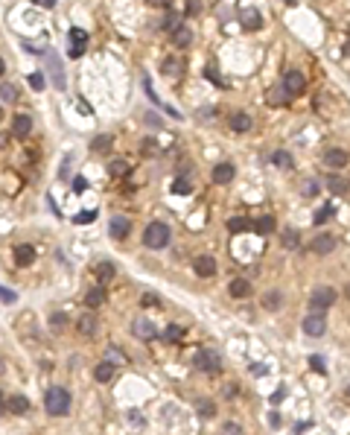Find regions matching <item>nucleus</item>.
<instances>
[{
  "label": "nucleus",
  "mask_w": 350,
  "mask_h": 435,
  "mask_svg": "<svg viewBox=\"0 0 350 435\" xmlns=\"http://www.w3.org/2000/svg\"><path fill=\"white\" fill-rule=\"evenodd\" d=\"M44 406H47V415H53V418L67 415L70 412V391L67 388H61V386H53L50 391H47Z\"/></svg>",
  "instance_id": "obj_1"
},
{
  "label": "nucleus",
  "mask_w": 350,
  "mask_h": 435,
  "mask_svg": "<svg viewBox=\"0 0 350 435\" xmlns=\"http://www.w3.org/2000/svg\"><path fill=\"white\" fill-rule=\"evenodd\" d=\"M193 362H196V368L198 371H204V374H216V371H222V356L213 351V348H201Z\"/></svg>",
  "instance_id": "obj_2"
},
{
  "label": "nucleus",
  "mask_w": 350,
  "mask_h": 435,
  "mask_svg": "<svg viewBox=\"0 0 350 435\" xmlns=\"http://www.w3.org/2000/svg\"><path fill=\"white\" fill-rule=\"evenodd\" d=\"M143 243L149 248H163V246H169V228L163 222H152L146 231H143Z\"/></svg>",
  "instance_id": "obj_3"
},
{
  "label": "nucleus",
  "mask_w": 350,
  "mask_h": 435,
  "mask_svg": "<svg viewBox=\"0 0 350 435\" xmlns=\"http://www.w3.org/2000/svg\"><path fill=\"white\" fill-rule=\"evenodd\" d=\"M336 289H330V286H318V289H312V295H309V307H312L315 313H321V310H327V307L336 304Z\"/></svg>",
  "instance_id": "obj_4"
},
{
  "label": "nucleus",
  "mask_w": 350,
  "mask_h": 435,
  "mask_svg": "<svg viewBox=\"0 0 350 435\" xmlns=\"http://www.w3.org/2000/svg\"><path fill=\"white\" fill-rule=\"evenodd\" d=\"M283 88H286V94L289 96H301L306 91V79H303L301 71H289L283 76Z\"/></svg>",
  "instance_id": "obj_5"
},
{
  "label": "nucleus",
  "mask_w": 350,
  "mask_h": 435,
  "mask_svg": "<svg viewBox=\"0 0 350 435\" xmlns=\"http://www.w3.org/2000/svg\"><path fill=\"white\" fill-rule=\"evenodd\" d=\"M309 251H315V254H330V251H336V237L333 234H315L312 243H309Z\"/></svg>",
  "instance_id": "obj_6"
},
{
  "label": "nucleus",
  "mask_w": 350,
  "mask_h": 435,
  "mask_svg": "<svg viewBox=\"0 0 350 435\" xmlns=\"http://www.w3.org/2000/svg\"><path fill=\"white\" fill-rule=\"evenodd\" d=\"M108 231L114 240H126L131 234V222H128L126 216H111V222H108Z\"/></svg>",
  "instance_id": "obj_7"
},
{
  "label": "nucleus",
  "mask_w": 350,
  "mask_h": 435,
  "mask_svg": "<svg viewBox=\"0 0 350 435\" xmlns=\"http://www.w3.org/2000/svg\"><path fill=\"white\" fill-rule=\"evenodd\" d=\"M324 316H321V313H315L312 310V316H306L303 318V333H306V336H321V333H324Z\"/></svg>",
  "instance_id": "obj_8"
},
{
  "label": "nucleus",
  "mask_w": 350,
  "mask_h": 435,
  "mask_svg": "<svg viewBox=\"0 0 350 435\" xmlns=\"http://www.w3.org/2000/svg\"><path fill=\"white\" fill-rule=\"evenodd\" d=\"M70 41H73L70 56L76 59V56H82V53H85V47H88V32H85V29H79V26H73V29H70Z\"/></svg>",
  "instance_id": "obj_9"
},
{
  "label": "nucleus",
  "mask_w": 350,
  "mask_h": 435,
  "mask_svg": "<svg viewBox=\"0 0 350 435\" xmlns=\"http://www.w3.org/2000/svg\"><path fill=\"white\" fill-rule=\"evenodd\" d=\"M196 275L198 278H213V275H216V260L210 257V254L196 257Z\"/></svg>",
  "instance_id": "obj_10"
},
{
  "label": "nucleus",
  "mask_w": 350,
  "mask_h": 435,
  "mask_svg": "<svg viewBox=\"0 0 350 435\" xmlns=\"http://www.w3.org/2000/svg\"><path fill=\"white\" fill-rule=\"evenodd\" d=\"M32 131V120H29V114H18V117L12 120V135L15 138H26Z\"/></svg>",
  "instance_id": "obj_11"
},
{
  "label": "nucleus",
  "mask_w": 350,
  "mask_h": 435,
  "mask_svg": "<svg viewBox=\"0 0 350 435\" xmlns=\"http://www.w3.org/2000/svg\"><path fill=\"white\" fill-rule=\"evenodd\" d=\"M29 406H32V403L23 397V394H12V397L6 400V409H9L12 415H26V412H29Z\"/></svg>",
  "instance_id": "obj_12"
},
{
  "label": "nucleus",
  "mask_w": 350,
  "mask_h": 435,
  "mask_svg": "<svg viewBox=\"0 0 350 435\" xmlns=\"http://www.w3.org/2000/svg\"><path fill=\"white\" fill-rule=\"evenodd\" d=\"M324 164L330 166V170H338V166L347 164V152H344V149H327V152H324Z\"/></svg>",
  "instance_id": "obj_13"
},
{
  "label": "nucleus",
  "mask_w": 350,
  "mask_h": 435,
  "mask_svg": "<svg viewBox=\"0 0 350 435\" xmlns=\"http://www.w3.org/2000/svg\"><path fill=\"white\" fill-rule=\"evenodd\" d=\"M233 176H236L233 164H216L213 166V181H216V184H228V181H233Z\"/></svg>",
  "instance_id": "obj_14"
},
{
  "label": "nucleus",
  "mask_w": 350,
  "mask_h": 435,
  "mask_svg": "<svg viewBox=\"0 0 350 435\" xmlns=\"http://www.w3.org/2000/svg\"><path fill=\"white\" fill-rule=\"evenodd\" d=\"M134 336H140V339H155V336H158V327L152 324L149 318H137V321H134Z\"/></svg>",
  "instance_id": "obj_15"
},
{
  "label": "nucleus",
  "mask_w": 350,
  "mask_h": 435,
  "mask_svg": "<svg viewBox=\"0 0 350 435\" xmlns=\"http://www.w3.org/2000/svg\"><path fill=\"white\" fill-rule=\"evenodd\" d=\"M228 292H231V298H248L251 295V283L245 281V278H236V281H231Z\"/></svg>",
  "instance_id": "obj_16"
},
{
  "label": "nucleus",
  "mask_w": 350,
  "mask_h": 435,
  "mask_svg": "<svg viewBox=\"0 0 350 435\" xmlns=\"http://www.w3.org/2000/svg\"><path fill=\"white\" fill-rule=\"evenodd\" d=\"M228 123H231L233 131H248V129H251V117H248L245 111H233Z\"/></svg>",
  "instance_id": "obj_17"
},
{
  "label": "nucleus",
  "mask_w": 350,
  "mask_h": 435,
  "mask_svg": "<svg viewBox=\"0 0 350 435\" xmlns=\"http://www.w3.org/2000/svg\"><path fill=\"white\" fill-rule=\"evenodd\" d=\"M32 260H35V248L32 246H18L15 248V263H18V266H29Z\"/></svg>",
  "instance_id": "obj_18"
},
{
  "label": "nucleus",
  "mask_w": 350,
  "mask_h": 435,
  "mask_svg": "<svg viewBox=\"0 0 350 435\" xmlns=\"http://www.w3.org/2000/svg\"><path fill=\"white\" fill-rule=\"evenodd\" d=\"M111 377H114V362H99L93 368V380L96 383H108Z\"/></svg>",
  "instance_id": "obj_19"
},
{
  "label": "nucleus",
  "mask_w": 350,
  "mask_h": 435,
  "mask_svg": "<svg viewBox=\"0 0 350 435\" xmlns=\"http://www.w3.org/2000/svg\"><path fill=\"white\" fill-rule=\"evenodd\" d=\"M242 26H245V29H251V32H257V29L263 26V18H260V12H257V9H248V12H242Z\"/></svg>",
  "instance_id": "obj_20"
},
{
  "label": "nucleus",
  "mask_w": 350,
  "mask_h": 435,
  "mask_svg": "<svg viewBox=\"0 0 350 435\" xmlns=\"http://www.w3.org/2000/svg\"><path fill=\"white\" fill-rule=\"evenodd\" d=\"M248 228H254V222L245 219V216H233V219H228V231H231V234H242V231H248Z\"/></svg>",
  "instance_id": "obj_21"
},
{
  "label": "nucleus",
  "mask_w": 350,
  "mask_h": 435,
  "mask_svg": "<svg viewBox=\"0 0 350 435\" xmlns=\"http://www.w3.org/2000/svg\"><path fill=\"white\" fill-rule=\"evenodd\" d=\"M85 304L91 307V310H93V307H102L105 304V289H102V286H93L91 292L85 295Z\"/></svg>",
  "instance_id": "obj_22"
},
{
  "label": "nucleus",
  "mask_w": 350,
  "mask_h": 435,
  "mask_svg": "<svg viewBox=\"0 0 350 435\" xmlns=\"http://www.w3.org/2000/svg\"><path fill=\"white\" fill-rule=\"evenodd\" d=\"M172 41L178 44V47H187V44L193 41V32H190L187 26H181V24H178V26L172 29Z\"/></svg>",
  "instance_id": "obj_23"
},
{
  "label": "nucleus",
  "mask_w": 350,
  "mask_h": 435,
  "mask_svg": "<svg viewBox=\"0 0 350 435\" xmlns=\"http://www.w3.org/2000/svg\"><path fill=\"white\" fill-rule=\"evenodd\" d=\"M163 73H166L169 79H172V76H181V73H184V61L181 59H166L163 61Z\"/></svg>",
  "instance_id": "obj_24"
},
{
  "label": "nucleus",
  "mask_w": 350,
  "mask_h": 435,
  "mask_svg": "<svg viewBox=\"0 0 350 435\" xmlns=\"http://www.w3.org/2000/svg\"><path fill=\"white\" fill-rule=\"evenodd\" d=\"M114 263H108V260H105V263H96V269H93V275H96V278H99V281H111V278H114Z\"/></svg>",
  "instance_id": "obj_25"
},
{
  "label": "nucleus",
  "mask_w": 350,
  "mask_h": 435,
  "mask_svg": "<svg viewBox=\"0 0 350 435\" xmlns=\"http://www.w3.org/2000/svg\"><path fill=\"white\" fill-rule=\"evenodd\" d=\"M76 330H79L82 336H91L93 330H96V318H93V316H82L79 321H76Z\"/></svg>",
  "instance_id": "obj_26"
},
{
  "label": "nucleus",
  "mask_w": 350,
  "mask_h": 435,
  "mask_svg": "<svg viewBox=\"0 0 350 435\" xmlns=\"http://www.w3.org/2000/svg\"><path fill=\"white\" fill-rule=\"evenodd\" d=\"M327 190L336 193V196H341V193H347V181L341 176H333V178H327Z\"/></svg>",
  "instance_id": "obj_27"
},
{
  "label": "nucleus",
  "mask_w": 350,
  "mask_h": 435,
  "mask_svg": "<svg viewBox=\"0 0 350 435\" xmlns=\"http://www.w3.org/2000/svg\"><path fill=\"white\" fill-rule=\"evenodd\" d=\"M111 143H114L111 135H99V138H93L91 149H93V152H108V149H111Z\"/></svg>",
  "instance_id": "obj_28"
},
{
  "label": "nucleus",
  "mask_w": 350,
  "mask_h": 435,
  "mask_svg": "<svg viewBox=\"0 0 350 435\" xmlns=\"http://www.w3.org/2000/svg\"><path fill=\"white\" fill-rule=\"evenodd\" d=\"M263 307H266V310H280V307H283V295L280 292H266L263 295Z\"/></svg>",
  "instance_id": "obj_29"
},
{
  "label": "nucleus",
  "mask_w": 350,
  "mask_h": 435,
  "mask_svg": "<svg viewBox=\"0 0 350 435\" xmlns=\"http://www.w3.org/2000/svg\"><path fill=\"white\" fill-rule=\"evenodd\" d=\"M254 231L257 234H271V231H274V219H271V216H260L254 222Z\"/></svg>",
  "instance_id": "obj_30"
},
{
  "label": "nucleus",
  "mask_w": 350,
  "mask_h": 435,
  "mask_svg": "<svg viewBox=\"0 0 350 435\" xmlns=\"http://www.w3.org/2000/svg\"><path fill=\"white\" fill-rule=\"evenodd\" d=\"M271 164H274V166H280V170H289V166H292V155L280 149V152H274V155H271Z\"/></svg>",
  "instance_id": "obj_31"
},
{
  "label": "nucleus",
  "mask_w": 350,
  "mask_h": 435,
  "mask_svg": "<svg viewBox=\"0 0 350 435\" xmlns=\"http://www.w3.org/2000/svg\"><path fill=\"white\" fill-rule=\"evenodd\" d=\"M108 173H111L114 178L126 176V173H128V161H120V158H117V161H111V164H108Z\"/></svg>",
  "instance_id": "obj_32"
},
{
  "label": "nucleus",
  "mask_w": 350,
  "mask_h": 435,
  "mask_svg": "<svg viewBox=\"0 0 350 435\" xmlns=\"http://www.w3.org/2000/svg\"><path fill=\"white\" fill-rule=\"evenodd\" d=\"M336 216V205H327V208H321V211L315 213V225H324L327 219H333Z\"/></svg>",
  "instance_id": "obj_33"
},
{
  "label": "nucleus",
  "mask_w": 350,
  "mask_h": 435,
  "mask_svg": "<svg viewBox=\"0 0 350 435\" xmlns=\"http://www.w3.org/2000/svg\"><path fill=\"white\" fill-rule=\"evenodd\" d=\"M196 412L201 415V418H213V415H216V406H213L210 400H198V403H196Z\"/></svg>",
  "instance_id": "obj_34"
},
{
  "label": "nucleus",
  "mask_w": 350,
  "mask_h": 435,
  "mask_svg": "<svg viewBox=\"0 0 350 435\" xmlns=\"http://www.w3.org/2000/svg\"><path fill=\"white\" fill-rule=\"evenodd\" d=\"M190 190H193V184H190L187 178H175L172 181V193H178V196H187Z\"/></svg>",
  "instance_id": "obj_35"
},
{
  "label": "nucleus",
  "mask_w": 350,
  "mask_h": 435,
  "mask_svg": "<svg viewBox=\"0 0 350 435\" xmlns=\"http://www.w3.org/2000/svg\"><path fill=\"white\" fill-rule=\"evenodd\" d=\"M298 243H301V234H298V231H292V228H289V231L283 234V246H286V248H295Z\"/></svg>",
  "instance_id": "obj_36"
},
{
  "label": "nucleus",
  "mask_w": 350,
  "mask_h": 435,
  "mask_svg": "<svg viewBox=\"0 0 350 435\" xmlns=\"http://www.w3.org/2000/svg\"><path fill=\"white\" fill-rule=\"evenodd\" d=\"M50 73H53V79H56V85H58V88H64V71L58 68L56 61H50Z\"/></svg>",
  "instance_id": "obj_37"
},
{
  "label": "nucleus",
  "mask_w": 350,
  "mask_h": 435,
  "mask_svg": "<svg viewBox=\"0 0 350 435\" xmlns=\"http://www.w3.org/2000/svg\"><path fill=\"white\" fill-rule=\"evenodd\" d=\"M163 336H166V342H178V339H181V336H184V330L178 327V324H169V327H166V333H163Z\"/></svg>",
  "instance_id": "obj_38"
},
{
  "label": "nucleus",
  "mask_w": 350,
  "mask_h": 435,
  "mask_svg": "<svg viewBox=\"0 0 350 435\" xmlns=\"http://www.w3.org/2000/svg\"><path fill=\"white\" fill-rule=\"evenodd\" d=\"M0 301H3V304H15V301H18V295H15V289H6V286L0 283Z\"/></svg>",
  "instance_id": "obj_39"
},
{
  "label": "nucleus",
  "mask_w": 350,
  "mask_h": 435,
  "mask_svg": "<svg viewBox=\"0 0 350 435\" xmlns=\"http://www.w3.org/2000/svg\"><path fill=\"white\" fill-rule=\"evenodd\" d=\"M318 190H321V184H318L315 178H306V184H303V196H318Z\"/></svg>",
  "instance_id": "obj_40"
},
{
  "label": "nucleus",
  "mask_w": 350,
  "mask_h": 435,
  "mask_svg": "<svg viewBox=\"0 0 350 435\" xmlns=\"http://www.w3.org/2000/svg\"><path fill=\"white\" fill-rule=\"evenodd\" d=\"M50 324H53V330H64V324H67L64 313H53V316H50Z\"/></svg>",
  "instance_id": "obj_41"
},
{
  "label": "nucleus",
  "mask_w": 350,
  "mask_h": 435,
  "mask_svg": "<svg viewBox=\"0 0 350 435\" xmlns=\"http://www.w3.org/2000/svg\"><path fill=\"white\" fill-rule=\"evenodd\" d=\"M29 85H32L35 91H44V73H29Z\"/></svg>",
  "instance_id": "obj_42"
},
{
  "label": "nucleus",
  "mask_w": 350,
  "mask_h": 435,
  "mask_svg": "<svg viewBox=\"0 0 350 435\" xmlns=\"http://www.w3.org/2000/svg\"><path fill=\"white\" fill-rule=\"evenodd\" d=\"M15 96H18V91H15V85H3V88H0V99H6V103H12Z\"/></svg>",
  "instance_id": "obj_43"
},
{
  "label": "nucleus",
  "mask_w": 350,
  "mask_h": 435,
  "mask_svg": "<svg viewBox=\"0 0 350 435\" xmlns=\"http://www.w3.org/2000/svg\"><path fill=\"white\" fill-rule=\"evenodd\" d=\"M85 190H88V178L76 176V178H73V193H85Z\"/></svg>",
  "instance_id": "obj_44"
},
{
  "label": "nucleus",
  "mask_w": 350,
  "mask_h": 435,
  "mask_svg": "<svg viewBox=\"0 0 350 435\" xmlns=\"http://www.w3.org/2000/svg\"><path fill=\"white\" fill-rule=\"evenodd\" d=\"M140 304H143V307H158L161 301H158V295H155V292H143V298H140Z\"/></svg>",
  "instance_id": "obj_45"
},
{
  "label": "nucleus",
  "mask_w": 350,
  "mask_h": 435,
  "mask_svg": "<svg viewBox=\"0 0 350 435\" xmlns=\"http://www.w3.org/2000/svg\"><path fill=\"white\" fill-rule=\"evenodd\" d=\"M93 216H96L93 211H88V213H76V216H73V222H76V225H82V222H93Z\"/></svg>",
  "instance_id": "obj_46"
},
{
  "label": "nucleus",
  "mask_w": 350,
  "mask_h": 435,
  "mask_svg": "<svg viewBox=\"0 0 350 435\" xmlns=\"http://www.w3.org/2000/svg\"><path fill=\"white\" fill-rule=\"evenodd\" d=\"M309 365H312V371H318V374H327L324 359H321V356H312V359H309Z\"/></svg>",
  "instance_id": "obj_47"
},
{
  "label": "nucleus",
  "mask_w": 350,
  "mask_h": 435,
  "mask_svg": "<svg viewBox=\"0 0 350 435\" xmlns=\"http://www.w3.org/2000/svg\"><path fill=\"white\" fill-rule=\"evenodd\" d=\"M222 432H242L239 423H222Z\"/></svg>",
  "instance_id": "obj_48"
},
{
  "label": "nucleus",
  "mask_w": 350,
  "mask_h": 435,
  "mask_svg": "<svg viewBox=\"0 0 350 435\" xmlns=\"http://www.w3.org/2000/svg\"><path fill=\"white\" fill-rule=\"evenodd\" d=\"M198 9H201V3H198V0H190V6H187V12H190V15H196Z\"/></svg>",
  "instance_id": "obj_49"
},
{
  "label": "nucleus",
  "mask_w": 350,
  "mask_h": 435,
  "mask_svg": "<svg viewBox=\"0 0 350 435\" xmlns=\"http://www.w3.org/2000/svg\"><path fill=\"white\" fill-rule=\"evenodd\" d=\"M79 111H82V114H93V111H91V106H88V103H85L82 96H79Z\"/></svg>",
  "instance_id": "obj_50"
},
{
  "label": "nucleus",
  "mask_w": 350,
  "mask_h": 435,
  "mask_svg": "<svg viewBox=\"0 0 350 435\" xmlns=\"http://www.w3.org/2000/svg\"><path fill=\"white\" fill-rule=\"evenodd\" d=\"M6 415V397H3V391H0V418Z\"/></svg>",
  "instance_id": "obj_51"
},
{
  "label": "nucleus",
  "mask_w": 350,
  "mask_h": 435,
  "mask_svg": "<svg viewBox=\"0 0 350 435\" xmlns=\"http://www.w3.org/2000/svg\"><path fill=\"white\" fill-rule=\"evenodd\" d=\"M207 76H210V79H213V82H219V85H222V79H219V76H216V71H213V68H207Z\"/></svg>",
  "instance_id": "obj_52"
},
{
  "label": "nucleus",
  "mask_w": 350,
  "mask_h": 435,
  "mask_svg": "<svg viewBox=\"0 0 350 435\" xmlns=\"http://www.w3.org/2000/svg\"><path fill=\"white\" fill-rule=\"evenodd\" d=\"M35 3H41V6H53L56 0H35Z\"/></svg>",
  "instance_id": "obj_53"
},
{
  "label": "nucleus",
  "mask_w": 350,
  "mask_h": 435,
  "mask_svg": "<svg viewBox=\"0 0 350 435\" xmlns=\"http://www.w3.org/2000/svg\"><path fill=\"white\" fill-rule=\"evenodd\" d=\"M3 71H6V68H3V59H0V76H3Z\"/></svg>",
  "instance_id": "obj_54"
},
{
  "label": "nucleus",
  "mask_w": 350,
  "mask_h": 435,
  "mask_svg": "<svg viewBox=\"0 0 350 435\" xmlns=\"http://www.w3.org/2000/svg\"><path fill=\"white\" fill-rule=\"evenodd\" d=\"M347 400H350V386H347Z\"/></svg>",
  "instance_id": "obj_55"
},
{
  "label": "nucleus",
  "mask_w": 350,
  "mask_h": 435,
  "mask_svg": "<svg viewBox=\"0 0 350 435\" xmlns=\"http://www.w3.org/2000/svg\"><path fill=\"white\" fill-rule=\"evenodd\" d=\"M286 3H292V6H295V0H286Z\"/></svg>",
  "instance_id": "obj_56"
},
{
  "label": "nucleus",
  "mask_w": 350,
  "mask_h": 435,
  "mask_svg": "<svg viewBox=\"0 0 350 435\" xmlns=\"http://www.w3.org/2000/svg\"><path fill=\"white\" fill-rule=\"evenodd\" d=\"M0 374H3V362H0Z\"/></svg>",
  "instance_id": "obj_57"
},
{
  "label": "nucleus",
  "mask_w": 350,
  "mask_h": 435,
  "mask_svg": "<svg viewBox=\"0 0 350 435\" xmlns=\"http://www.w3.org/2000/svg\"><path fill=\"white\" fill-rule=\"evenodd\" d=\"M344 50H347V53H350V44H347V47H344Z\"/></svg>",
  "instance_id": "obj_58"
},
{
  "label": "nucleus",
  "mask_w": 350,
  "mask_h": 435,
  "mask_svg": "<svg viewBox=\"0 0 350 435\" xmlns=\"http://www.w3.org/2000/svg\"><path fill=\"white\" fill-rule=\"evenodd\" d=\"M347 295H350V286H347Z\"/></svg>",
  "instance_id": "obj_59"
}]
</instances>
